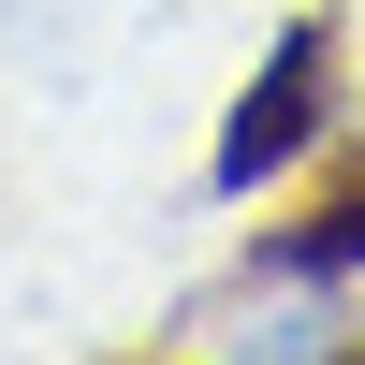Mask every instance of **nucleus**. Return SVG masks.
I'll return each mask as SVG.
<instances>
[{"mask_svg":"<svg viewBox=\"0 0 365 365\" xmlns=\"http://www.w3.org/2000/svg\"><path fill=\"white\" fill-rule=\"evenodd\" d=\"M322 88H336V29L307 15V29H278V58L249 73V103L220 117V190H263V175L322 132Z\"/></svg>","mask_w":365,"mask_h":365,"instance_id":"nucleus-1","label":"nucleus"},{"mask_svg":"<svg viewBox=\"0 0 365 365\" xmlns=\"http://www.w3.org/2000/svg\"><path fill=\"white\" fill-rule=\"evenodd\" d=\"M278 263H307V278H336V263H365V175H351L336 205H322V220H292V234H278Z\"/></svg>","mask_w":365,"mask_h":365,"instance_id":"nucleus-2","label":"nucleus"},{"mask_svg":"<svg viewBox=\"0 0 365 365\" xmlns=\"http://www.w3.org/2000/svg\"><path fill=\"white\" fill-rule=\"evenodd\" d=\"M336 365H365V336H336Z\"/></svg>","mask_w":365,"mask_h":365,"instance_id":"nucleus-3","label":"nucleus"}]
</instances>
